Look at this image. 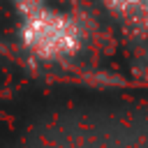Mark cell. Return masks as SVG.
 Listing matches in <instances>:
<instances>
[{
	"instance_id": "obj_2",
	"label": "cell",
	"mask_w": 148,
	"mask_h": 148,
	"mask_svg": "<svg viewBox=\"0 0 148 148\" xmlns=\"http://www.w3.org/2000/svg\"><path fill=\"white\" fill-rule=\"evenodd\" d=\"M18 7H21V12L23 9H30V7H37V5H42L44 0H14Z\"/></svg>"
},
{
	"instance_id": "obj_1",
	"label": "cell",
	"mask_w": 148,
	"mask_h": 148,
	"mask_svg": "<svg viewBox=\"0 0 148 148\" xmlns=\"http://www.w3.org/2000/svg\"><path fill=\"white\" fill-rule=\"evenodd\" d=\"M18 39L28 53L39 60H67L83 46V28L69 12L37 5L21 12Z\"/></svg>"
},
{
	"instance_id": "obj_3",
	"label": "cell",
	"mask_w": 148,
	"mask_h": 148,
	"mask_svg": "<svg viewBox=\"0 0 148 148\" xmlns=\"http://www.w3.org/2000/svg\"><path fill=\"white\" fill-rule=\"evenodd\" d=\"M146 5H148V0H146Z\"/></svg>"
}]
</instances>
